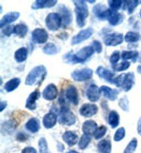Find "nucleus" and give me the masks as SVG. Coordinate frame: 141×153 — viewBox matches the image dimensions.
<instances>
[{
  "label": "nucleus",
  "instance_id": "f257e3e1",
  "mask_svg": "<svg viewBox=\"0 0 141 153\" xmlns=\"http://www.w3.org/2000/svg\"><path fill=\"white\" fill-rule=\"evenodd\" d=\"M94 51L92 46H86L76 54H72L71 53L66 54L63 56V60L67 64H75L77 63H83L93 55Z\"/></svg>",
  "mask_w": 141,
  "mask_h": 153
},
{
  "label": "nucleus",
  "instance_id": "f03ea898",
  "mask_svg": "<svg viewBox=\"0 0 141 153\" xmlns=\"http://www.w3.org/2000/svg\"><path fill=\"white\" fill-rule=\"evenodd\" d=\"M47 75V70L46 68L43 65H39V66H35L33 68L30 73L28 74L25 84L29 86H32V85H39L43 82Z\"/></svg>",
  "mask_w": 141,
  "mask_h": 153
},
{
  "label": "nucleus",
  "instance_id": "7ed1b4c3",
  "mask_svg": "<svg viewBox=\"0 0 141 153\" xmlns=\"http://www.w3.org/2000/svg\"><path fill=\"white\" fill-rule=\"evenodd\" d=\"M75 5V13L77 15V24L80 28L86 24V20L88 17V7L86 2L82 0L73 1Z\"/></svg>",
  "mask_w": 141,
  "mask_h": 153
},
{
  "label": "nucleus",
  "instance_id": "20e7f679",
  "mask_svg": "<svg viewBox=\"0 0 141 153\" xmlns=\"http://www.w3.org/2000/svg\"><path fill=\"white\" fill-rule=\"evenodd\" d=\"M62 21V17L59 14L51 13L46 18V25L50 30L56 31L60 28Z\"/></svg>",
  "mask_w": 141,
  "mask_h": 153
},
{
  "label": "nucleus",
  "instance_id": "39448f33",
  "mask_svg": "<svg viewBox=\"0 0 141 153\" xmlns=\"http://www.w3.org/2000/svg\"><path fill=\"white\" fill-rule=\"evenodd\" d=\"M76 122V117L70 109L67 107H62L59 114V123L63 125L72 126Z\"/></svg>",
  "mask_w": 141,
  "mask_h": 153
},
{
  "label": "nucleus",
  "instance_id": "423d86ee",
  "mask_svg": "<svg viewBox=\"0 0 141 153\" xmlns=\"http://www.w3.org/2000/svg\"><path fill=\"white\" fill-rule=\"evenodd\" d=\"M93 76V71L90 68H83L73 71L71 74L72 78L74 81L78 82H86L90 79Z\"/></svg>",
  "mask_w": 141,
  "mask_h": 153
},
{
  "label": "nucleus",
  "instance_id": "0eeeda50",
  "mask_svg": "<svg viewBox=\"0 0 141 153\" xmlns=\"http://www.w3.org/2000/svg\"><path fill=\"white\" fill-rule=\"evenodd\" d=\"M94 33V30L92 28L89 27L84 30H80L77 35L74 36L71 41L72 45H77L80 43L86 41V40L89 39Z\"/></svg>",
  "mask_w": 141,
  "mask_h": 153
},
{
  "label": "nucleus",
  "instance_id": "6e6552de",
  "mask_svg": "<svg viewBox=\"0 0 141 153\" xmlns=\"http://www.w3.org/2000/svg\"><path fill=\"white\" fill-rule=\"evenodd\" d=\"M123 41V35L120 33H111L107 35L104 38V43L107 46H116L122 44Z\"/></svg>",
  "mask_w": 141,
  "mask_h": 153
},
{
  "label": "nucleus",
  "instance_id": "1a4fd4ad",
  "mask_svg": "<svg viewBox=\"0 0 141 153\" xmlns=\"http://www.w3.org/2000/svg\"><path fill=\"white\" fill-rule=\"evenodd\" d=\"M32 39L36 44H44L48 39V34L43 28H36L32 33Z\"/></svg>",
  "mask_w": 141,
  "mask_h": 153
},
{
  "label": "nucleus",
  "instance_id": "9d476101",
  "mask_svg": "<svg viewBox=\"0 0 141 153\" xmlns=\"http://www.w3.org/2000/svg\"><path fill=\"white\" fill-rule=\"evenodd\" d=\"M66 97L73 105H77L79 103V94L75 85H70L68 86L66 91Z\"/></svg>",
  "mask_w": 141,
  "mask_h": 153
},
{
  "label": "nucleus",
  "instance_id": "9b49d317",
  "mask_svg": "<svg viewBox=\"0 0 141 153\" xmlns=\"http://www.w3.org/2000/svg\"><path fill=\"white\" fill-rule=\"evenodd\" d=\"M79 112L80 114L85 117H91L97 113L98 107L95 104L86 103L80 107Z\"/></svg>",
  "mask_w": 141,
  "mask_h": 153
},
{
  "label": "nucleus",
  "instance_id": "f8f14e48",
  "mask_svg": "<svg viewBox=\"0 0 141 153\" xmlns=\"http://www.w3.org/2000/svg\"><path fill=\"white\" fill-rule=\"evenodd\" d=\"M58 90L55 84H50L47 85L43 91V97L48 101H52L57 98Z\"/></svg>",
  "mask_w": 141,
  "mask_h": 153
},
{
  "label": "nucleus",
  "instance_id": "ddd939ff",
  "mask_svg": "<svg viewBox=\"0 0 141 153\" xmlns=\"http://www.w3.org/2000/svg\"><path fill=\"white\" fill-rule=\"evenodd\" d=\"M96 73H97L99 77L103 79L104 80H106L107 82L114 84V74L109 71V70L104 68L103 66H99L97 68Z\"/></svg>",
  "mask_w": 141,
  "mask_h": 153
},
{
  "label": "nucleus",
  "instance_id": "4468645a",
  "mask_svg": "<svg viewBox=\"0 0 141 153\" xmlns=\"http://www.w3.org/2000/svg\"><path fill=\"white\" fill-rule=\"evenodd\" d=\"M87 97L92 102H95L100 99V92L98 87L95 84H92L87 90Z\"/></svg>",
  "mask_w": 141,
  "mask_h": 153
},
{
  "label": "nucleus",
  "instance_id": "2eb2a0df",
  "mask_svg": "<svg viewBox=\"0 0 141 153\" xmlns=\"http://www.w3.org/2000/svg\"><path fill=\"white\" fill-rule=\"evenodd\" d=\"M100 93L103 94L105 97L108 99L110 101H115L118 97V91L115 89H112L111 88L106 85H102L100 88Z\"/></svg>",
  "mask_w": 141,
  "mask_h": 153
},
{
  "label": "nucleus",
  "instance_id": "dca6fc26",
  "mask_svg": "<svg viewBox=\"0 0 141 153\" xmlns=\"http://www.w3.org/2000/svg\"><path fill=\"white\" fill-rule=\"evenodd\" d=\"M134 83H135V76L134 73H128L125 74L121 87L124 91L128 92L132 88Z\"/></svg>",
  "mask_w": 141,
  "mask_h": 153
},
{
  "label": "nucleus",
  "instance_id": "f3484780",
  "mask_svg": "<svg viewBox=\"0 0 141 153\" xmlns=\"http://www.w3.org/2000/svg\"><path fill=\"white\" fill-rule=\"evenodd\" d=\"M39 97L40 93L38 91H35L34 92H32V93H30L26 100V108L30 110V111L35 110L36 108H37V103H36V102H37V100H39Z\"/></svg>",
  "mask_w": 141,
  "mask_h": 153
},
{
  "label": "nucleus",
  "instance_id": "a211bd4d",
  "mask_svg": "<svg viewBox=\"0 0 141 153\" xmlns=\"http://www.w3.org/2000/svg\"><path fill=\"white\" fill-rule=\"evenodd\" d=\"M57 3V1L55 0H37L35 1L32 5V8L34 10L41 8H50L55 6Z\"/></svg>",
  "mask_w": 141,
  "mask_h": 153
},
{
  "label": "nucleus",
  "instance_id": "6ab92c4d",
  "mask_svg": "<svg viewBox=\"0 0 141 153\" xmlns=\"http://www.w3.org/2000/svg\"><path fill=\"white\" fill-rule=\"evenodd\" d=\"M19 13L18 12H11L8 13L6 15L1 18V22H0V28H3L7 24L14 22L19 17Z\"/></svg>",
  "mask_w": 141,
  "mask_h": 153
},
{
  "label": "nucleus",
  "instance_id": "aec40b11",
  "mask_svg": "<svg viewBox=\"0 0 141 153\" xmlns=\"http://www.w3.org/2000/svg\"><path fill=\"white\" fill-rule=\"evenodd\" d=\"M83 132L86 135H93L94 134L96 130H97V124L95 121L92 120H88L85 121L83 124Z\"/></svg>",
  "mask_w": 141,
  "mask_h": 153
},
{
  "label": "nucleus",
  "instance_id": "412c9836",
  "mask_svg": "<svg viewBox=\"0 0 141 153\" xmlns=\"http://www.w3.org/2000/svg\"><path fill=\"white\" fill-rule=\"evenodd\" d=\"M59 12L61 13V16L62 17V20L63 22V24L65 26L70 25L72 21V15L70 10L66 6L62 5L59 7Z\"/></svg>",
  "mask_w": 141,
  "mask_h": 153
},
{
  "label": "nucleus",
  "instance_id": "4be33fe9",
  "mask_svg": "<svg viewBox=\"0 0 141 153\" xmlns=\"http://www.w3.org/2000/svg\"><path fill=\"white\" fill-rule=\"evenodd\" d=\"M57 123V115L55 113L50 112L44 117L43 124L46 128H52Z\"/></svg>",
  "mask_w": 141,
  "mask_h": 153
},
{
  "label": "nucleus",
  "instance_id": "5701e85b",
  "mask_svg": "<svg viewBox=\"0 0 141 153\" xmlns=\"http://www.w3.org/2000/svg\"><path fill=\"white\" fill-rule=\"evenodd\" d=\"M63 139L69 146H72L77 143L78 136L70 131H66L63 135Z\"/></svg>",
  "mask_w": 141,
  "mask_h": 153
},
{
  "label": "nucleus",
  "instance_id": "b1692460",
  "mask_svg": "<svg viewBox=\"0 0 141 153\" xmlns=\"http://www.w3.org/2000/svg\"><path fill=\"white\" fill-rule=\"evenodd\" d=\"M20 83H21V79L19 78H13L6 83L4 85V89L8 93H10L19 87Z\"/></svg>",
  "mask_w": 141,
  "mask_h": 153
},
{
  "label": "nucleus",
  "instance_id": "393cba45",
  "mask_svg": "<svg viewBox=\"0 0 141 153\" xmlns=\"http://www.w3.org/2000/svg\"><path fill=\"white\" fill-rule=\"evenodd\" d=\"M123 19V17L121 14L111 10V15L108 19L109 23L110 25L117 26L120 23H122Z\"/></svg>",
  "mask_w": 141,
  "mask_h": 153
},
{
  "label": "nucleus",
  "instance_id": "a878e982",
  "mask_svg": "<svg viewBox=\"0 0 141 153\" xmlns=\"http://www.w3.org/2000/svg\"><path fill=\"white\" fill-rule=\"evenodd\" d=\"M98 150L100 153H111V144L108 139H103L98 143Z\"/></svg>",
  "mask_w": 141,
  "mask_h": 153
},
{
  "label": "nucleus",
  "instance_id": "bb28decb",
  "mask_svg": "<svg viewBox=\"0 0 141 153\" xmlns=\"http://www.w3.org/2000/svg\"><path fill=\"white\" fill-rule=\"evenodd\" d=\"M26 129L29 130V131L32 132V133H35L39 131L40 125H39V121L36 118H31L26 124Z\"/></svg>",
  "mask_w": 141,
  "mask_h": 153
},
{
  "label": "nucleus",
  "instance_id": "cd10ccee",
  "mask_svg": "<svg viewBox=\"0 0 141 153\" xmlns=\"http://www.w3.org/2000/svg\"><path fill=\"white\" fill-rule=\"evenodd\" d=\"M27 57H28V50L24 47L20 48L15 51V59L18 63L24 62L27 59Z\"/></svg>",
  "mask_w": 141,
  "mask_h": 153
},
{
  "label": "nucleus",
  "instance_id": "c85d7f7f",
  "mask_svg": "<svg viewBox=\"0 0 141 153\" xmlns=\"http://www.w3.org/2000/svg\"><path fill=\"white\" fill-rule=\"evenodd\" d=\"M28 31V26L24 24H19L13 28V33L19 37H24Z\"/></svg>",
  "mask_w": 141,
  "mask_h": 153
},
{
  "label": "nucleus",
  "instance_id": "c756f323",
  "mask_svg": "<svg viewBox=\"0 0 141 153\" xmlns=\"http://www.w3.org/2000/svg\"><path fill=\"white\" fill-rule=\"evenodd\" d=\"M119 115L118 112L114 111L110 112L108 117V123L112 128H116L119 124Z\"/></svg>",
  "mask_w": 141,
  "mask_h": 153
},
{
  "label": "nucleus",
  "instance_id": "7c9ffc66",
  "mask_svg": "<svg viewBox=\"0 0 141 153\" xmlns=\"http://www.w3.org/2000/svg\"><path fill=\"white\" fill-rule=\"evenodd\" d=\"M138 57V53L137 51H126L122 52L121 58L123 60L127 62V60L131 59L134 62H135Z\"/></svg>",
  "mask_w": 141,
  "mask_h": 153
},
{
  "label": "nucleus",
  "instance_id": "2f4dec72",
  "mask_svg": "<svg viewBox=\"0 0 141 153\" xmlns=\"http://www.w3.org/2000/svg\"><path fill=\"white\" fill-rule=\"evenodd\" d=\"M140 39V35L135 32H129L127 33L125 36V41L128 43H135Z\"/></svg>",
  "mask_w": 141,
  "mask_h": 153
},
{
  "label": "nucleus",
  "instance_id": "473e14b6",
  "mask_svg": "<svg viewBox=\"0 0 141 153\" xmlns=\"http://www.w3.org/2000/svg\"><path fill=\"white\" fill-rule=\"evenodd\" d=\"M43 51L46 55H53L57 54V48L52 43H48L43 48Z\"/></svg>",
  "mask_w": 141,
  "mask_h": 153
},
{
  "label": "nucleus",
  "instance_id": "72a5a7b5",
  "mask_svg": "<svg viewBox=\"0 0 141 153\" xmlns=\"http://www.w3.org/2000/svg\"><path fill=\"white\" fill-rule=\"evenodd\" d=\"M91 141V138L89 137V136L86 135V134H83L82 135V137H80V139L79 142V147L80 149L83 150L86 148L87 146H88V144Z\"/></svg>",
  "mask_w": 141,
  "mask_h": 153
},
{
  "label": "nucleus",
  "instance_id": "f704fd0d",
  "mask_svg": "<svg viewBox=\"0 0 141 153\" xmlns=\"http://www.w3.org/2000/svg\"><path fill=\"white\" fill-rule=\"evenodd\" d=\"M130 66V62H123L119 64H115L112 66V68L116 72H121L126 71Z\"/></svg>",
  "mask_w": 141,
  "mask_h": 153
},
{
  "label": "nucleus",
  "instance_id": "c9c22d12",
  "mask_svg": "<svg viewBox=\"0 0 141 153\" xmlns=\"http://www.w3.org/2000/svg\"><path fill=\"white\" fill-rule=\"evenodd\" d=\"M39 153H50L48 147V143L45 138H41L39 141Z\"/></svg>",
  "mask_w": 141,
  "mask_h": 153
},
{
  "label": "nucleus",
  "instance_id": "e433bc0d",
  "mask_svg": "<svg viewBox=\"0 0 141 153\" xmlns=\"http://www.w3.org/2000/svg\"><path fill=\"white\" fill-rule=\"evenodd\" d=\"M138 145V141L136 139H134L131 140L124 150V153H134Z\"/></svg>",
  "mask_w": 141,
  "mask_h": 153
},
{
  "label": "nucleus",
  "instance_id": "4c0bfd02",
  "mask_svg": "<svg viewBox=\"0 0 141 153\" xmlns=\"http://www.w3.org/2000/svg\"><path fill=\"white\" fill-rule=\"evenodd\" d=\"M109 6L110 7L111 10L117 12V10L122 7L123 3H124L123 1H114V0H111V1H108Z\"/></svg>",
  "mask_w": 141,
  "mask_h": 153
},
{
  "label": "nucleus",
  "instance_id": "58836bf2",
  "mask_svg": "<svg viewBox=\"0 0 141 153\" xmlns=\"http://www.w3.org/2000/svg\"><path fill=\"white\" fill-rule=\"evenodd\" d=\"M139 1H127V12L129 15L132 14L134 10L137 7L139 4Z\"/></svg>",
  "mask_w": 141,
  "mask_h": 153
},
{
  "label": "nucleus",
  "instance_id": "ea45409f",
  "mask_svg": "<svg viewBox=\"0 0 141 153\" xmlns=\"http://www.w3.org/2000/svg\"><path fill=\"white\" fill-rule=\"evenodd\" d=\"M107 132V128L104 126H101L99 128H97V130H96L94 133V137L96 139H101Z\"/></svg>",
  "mask_w": 141,
  "mask_h": 153
},
{
  "label": "nucleus",
  "instance_id": "a19ab883",
  "mask_svg": "<svg viewBox=\"0 0 141 153\" xmlns=\"http://www.w3.org/2000/svg\"><path fill=\"white\" fill-rule=\"evenodd\" d=\"M125 135V130L124 128H120L117 130V131L114 134V139L115 141H119L122 140L124 138Z\"/></svg>",
  "mask_w": 141,
  "mask_h": 153
},
{
  "label": "nucleus",
  "instance_id": "79ce46f5",
  "mask_svg": "<svg viewBox=\"0 0 141 153\" xmlns=\"http://www.w3.org/2000/svg\"><path fill=\"white\" fill-rule=\"evenodd\" d=\"M106 9H107V8L106 7V6H104L103 4H98L93 8L92 13H94V14L95 16L97 17V15L99 14V13L103 12V11L106 10Z\"/></svg>",
  "mask_w": 141,
  "mask_h": 153
},
{
  "label": "nucleus",
  "instance_id": "37998d69",
  "mask_svg": "<svg viewBox=\"0 0 141 153\" xmlns=\"http://www.w3.org/2000/svg\"><path fill=\"white\" fill-rule=\"evenodd\" d=\"M119 106L124 111H129V102L126 97H124L120 100Z\"/></svg>",
  "mask_w": 141,
  "mask_h": 153
},
{
  "label": "nucleus",
  "instance_id": "c03bdc74",
  "mask_svg": "<svg viewBox=\"0 0 141 153\" xmlns=\"http://www.w3.org/2000/svg\"><path fill=\"white\" fill-rule=\"evenodd\" d=\"M120 57V52L118 51H116L114 52V53H112V55H111L109 61H110V62L111 63V64L115 65V64H116V63L119 61Z\"/></svg>",
  "mask_w": 141,
  "mask_h": 153
},
{
  "label": "nucleus",
  "instance_id": "a18cd8bd",
  "mask_svg": "<svg viewBox=\"0 0 141 153\" xmlns=\"http://www.w3.org/2000/svg\"><path fill=\"white\" fill-rule=\"evenodd\" d=\"M94 49V51L97 52V53H100L103 51L102 45L100 44V42L97 41V40H94L92 43V46Z\"/></svg>",
  "mask_w": 141,
  "mask_h": 153
},
{
  "label": "nucleus",
  "instance_id": "49530a36",
  "mask_svg": "<svg viewBox=\"0 0 141 153\" xmlns=\"http://www.w3.org/2000/svg\"><path fill=\"white\" fill-rule=\"evenodd\" d=\"M125 74H122V75H120L118 76L117 77H116L114 79V84L117 87H121L123 81Z\"/></svg>",
  "mask_w": 141,
  "mask_h": 153
},
{
  "label": "nucleus",
  "instance_id": "de8ad7c7",
  "mask_svg": "<svg viewBox=\"0 0 141 153\" xmlns=\"http://www.w3.org/2000/svg\"><path fill=\"white\" fill-rule=\"evenodd\" d=\"M1 29H2V32H3L4 34L6 36H8V37L10 36V35L13 33V28L10 26H6L4 28Z\"/></svg>",
  "mask_w": 141,
  "mask_h": 153
},
{
  "label": "nucleus",
  "instance_id": "09e8293b",
  "mask_svg": "<svg viewBox=\"0 0 141 153\" xmlns=\"http://www.w3.org/2000/svg\"><path fill=\"white\" fill-rule=\"evenodd\" d=\"M21 153H37L35 148L31 147H26L22 150Z\"/></svg>",
  "mask_w": 141,
  "mask_h": 153
},
{
  "label": "nucleus",
  "instance_id": "8fccbe9b",
  "mask_svg": "<svg viewBox=\"0 0 141 153\" xmlns=\"http://www.w3.org/2000/svg\"><path fill=\"white\" fill-rule=\"evenodd\" d=\"M26 136H27L26 134H24V133H19L17 136V139L20 141H24L28 138V137H27Z\"/></svg>",
  "mask_w": 141,
  "mask_h": 153
},
{
  "label": "nucleus",
  "instance_id": "3c124183",
  "mask_svg": "<svg viewBox=\"0 0 141 153\" xmlns=\"http://www.w3.org/2000/svg\"><path fill=\"white\" fill-rule=\"evenodd\" d=\"M6 105H7V103H6V102H1V103H0V111H3L4 109L6 108Z\"/></svg>",
  "mask_w": 141,
  "mask_h": 153
},
{
  "label": "nucleus",
  "instance_id": "603ef678",
  "mask_svg": "<svg viewBox=\"0 0 141 153\" xmlns=\"http://www.w3.org/2000/svg\"><path fill=\"white\" fill-rule=\"evenodd\" d=\"M137 130H138V134H139L141 136V117L139 119V120H138V121Z\"/></svg>",
  "mask_w": 141,
  "mask_h": 153
},
{
  "label": "nucleus",
  "instance_id": "864d4df0",
  "mask_svg": "<svg viewBox=\"0 0 141 153\" xmlns=\"http://www.w3.org/2000/svg\"><path fill=\"white\" fill-rule=\"evenodd\" d=\"M137 72L139 74H141V65H140V66H138L137 68Z\"/></svg>",
  "mask_w": 141,
  "mask_h": 153
},
{
  "label": "nucleus",
  "instance_id": "5fc2aeb1",
  "mask_svg": "<svg viewBox=\"0 0 141 153\" xmlns=\"http://www.w3.org/2000/svg\"><path fill=\"white\" fill-rule=\"evenodd\" d=\"M67 153H79V152H76V151H75V150H71V151H69L68 152H67Z\"/></svg>",
  "mask_w": 141,
  "mask_h": 153
},
{
  "label": "nucleus",
  "instance_id": "6e6d98bb",
  "mask_svg": "<svg viewBox=\"0 0 141 153\" xmlns=\"http://www.w3.org/2000/svg\"><path fill=\"white\" fill-rule=\"evenodd\" d=\"M88 2H89V3H90V4H93V3H94L95 1H94H94H89V0Z\"/></svg>",
  "mask_w": 141,
  "mask_h": 153
},
{
  "label": "nucleus",
  "instance_id": "4d7b16f0",
  "mask_svg": "<svg viewBox=\"0 0 141 153\" xmlns=\"http://www.w3.org/2000/svg\"><path fill=\"white\" fill-rule=\"evenodd\" d=\"M140 17H141V10H140Z\"/></svg>",
  "mask_w": 141,
  "mask_h": 153
}]
</instances>
